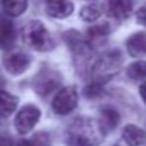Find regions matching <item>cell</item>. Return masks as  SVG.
<instances>
[{
	"mask_svg": "<svg viewBox=\"0 0 146 146\" xmlns=\"http://www.w3.org/2000/svg\"><path fill=\"white\" fill-rule=\"evenodd\" d=\"M0 146H13V142L9 136H0Z\"/></svg>",
	"mask_w": 146,
	"mask_h": 146,
	"instance_id": "7402d4cb",
	"label": "cell"
},
{
	"mask_svg": "<svg viewBox=\"0 0 146 146\" xmlns=\"http://www.w3.org/2000/svg\"><path fill=\"white\" fill-rule=\"evenodd\" d=\"M108 9L112 17L125 20L133 10V2L132 0H108Z\"/></svg>",
	"mask_w": 146,
	"mask_h": 146,
	"instance_id": "8fae6325",
	"label": "cell"
},
{
	"mask_svg": "<svg viewBox=\"0 0 146 146\" xmlns=\"http://www.w3.org/2000/svg\"><path fill=\"white\" fill-rule=\"evenodd\" d=\"M122 66V54L119 50H109L105 54H102L95 66H93V72H92V76L95 82L99 83H105L108 82L112 76H115L116 73L119 72Z\"/></svg>",
	"mask_w": 146,
	"mask_h": 146,
	"instance_id": "277c9868",
	"label": "cell"
},
{
	"mask_svg": "<svg viewBox=\"0 0 146 146\" xmlns=\"http://www.w3.org/2000/svg\"><path fill=\"white\" fill-rule=\"evenodd\" d=\"M17 146H33V143L29 142V140H20V142L17 143Z\"/></svg>",
	"mask_w": 146,
	"mask_h": 146,
	"instance_id": "cb8c5ba5",
	"label": "cell"
},
{
	"mask_svg": "<svg viewBox=\"0 0 146 146\" xmlns=\"http://www.w3.org/2000/svg\"><path fill=\"white\" fill-rule=\"evenodd\" d=\"M127 78L132 80H145L146 79V62L145 60H136L133 62L127 70Z\"/></svg>",
	"mask_w": 146,
	"mask_h": 146,
	"instance_id": "ac0fdd59",
	"label": "cell"
},
{
	"mask_svg": "<svg viewBox=\"0 0 146 146\" xmlns=\"http://www.w3.org/2000/svg\"><path fill=\"white\" fill-rule=\"evenodd\" d=\"M46 12L54 19H64L73 13V3L70 0H46Z\"/></svg>",
	"mask_w": 146,
	"mask_h": 146,
	"instance_id": "30bf717a",
	"label": "cell"
},
{
	"mask_svg": "<svg viewBox=\"0 0 146 146\" xmlns=\"http://www.w3.org/2000/svg\"><path fill=\"white\" fill-rule=\"evenodd\" d=\"M64 40L72 50L73 62H75V66L78 69V73H80L83 78L92 76L96 60H93V52H92L90 43L85 40L80 36V33L73 32V30L64 33Z\"/></svg>",
	"mask_w": 146,
	"mask_h": 146,
	"instance_id": "7a4b0ae2",
	"label": "cell"
},
{
	"mask_svg": "<svg viewBox=\"0 0 146 146\" xmlns=\"http://www.w3.org/2000/svg\"><path fill=\"white\" fill-rule=\"evenodd\" d=\"M83 93H85V96L88 99H98V98H100L103 95V86H102V83L93 80L92 83H89L85 88Z\"/></svg>",
	"mask_w": 146,
	"mask_h": 146,
	"instance_id": "ffe728a7",
	"label": "cell"
},
{
	"mask_svg": "<svg viewBox=\"0 0 146 146\" xmlns=\"http://www.w3.org/2000/svg\"><path fill=\"white\" fill-rule=\"evenodd\" d=\"M76 105H78V92L73 86H67L56 93L52 108L57 115H67L76 108Z\"/></svg>",
	"mask_w": 146,
	"mask_h": 146,
	"instance_id": "5b68a950",
	"label": "cell"
},
{
	"mask_svg": "<svg viewBox=\"0 0 146 146\" xmlns=\"http://www.w3.org/2000/svg\"><path fill=\"white\" fill-rule=\"evenodd\" d=\"M109 33H110V26L108 23L95 25V26H90L88 29V37H89V42H92V43H96V42H100L102 39H106Z\"/></svg>",
	"mask_w": 146,
	"mask_h": 146,
	"instance_id": "e0dca14e",
	"label": "cell"
},
{
	"mask_svg": "<svg viewBox=\"0 0 146 146\" xmlns=\"http://www.w3.org/2000/svg\"><path fill=\"white\" fill-rule=\"evenodd\" d=\"M59 83H60V78L57 73L52 70H43L36 79L35 89L39 95H49L59 86Z\"/></svg>",
	"mask_w": 146,
	"mask_h": 146,
	"instance_id": "ba28073f",
	"label": "cell"
},
{
	"mask_svg": "<svg viewBox=\"0 0 146 146\" xmlns=\"http://www.w3.org/2000/svg\"><path fill=\"white\" fill-rule=\"evenodd\" d=\"M103 127L90 117H79L67 129V143L70 146H98L103 139Z\"/></svg>",
	"mask_w": 146,
	"mask_h": 146,
	"instance_id": "6da1fadb",
	"label": "cell"
},
{
	"mask_svg": "<svg viewBox=\"0 0 146 146\" xmlns=\"http://www.w3.org/2000/svg\"><path fill=\"white\" fill-rule=\"evenodd\" d=\"M126 49L132 57L146 56V32L133 33L126 42Z\"/></svg>",
	"mask_w": 146,
	"mask_h": 146,
	"instance_id": "7c38bea8",
	"label": "cell"
},
{
	"mask_svg": "<svg viewBox=\"0 0 146 146\" xmlns=\"http://www.w3.org/2000/svg\"><path fill=\"white\" fill-rule=\"evenodd\" d=\"M39 119H40V110L35 105H26L17 112L15 119V127L20 135H26L36 126Z\"/></svg>",
	"mask_w": 146,
	"mask_h": 146,
	"instance_id": "8992f818",
	"label": "cell"
},
{
	"mask_svg": "<svg viewBox=\"0 0 146 146\" xmlns=\"http://www.w3.org/2000/svg\"><path fill=\"white\" fill-rule=\"evenodd\" d=\"M139 93H140V96H142L143 102L146 103V80L140 85V88H139Z\"/></svg>",
	"mask_w": 146,
	"mask_h": 146,
	"instance_id": "603a6c76",
	"label": "cell"
},
{
	"mask_svg": "<svg viewBox=\"0 0 146 146\" xmlns=\"http://www.w3.org/2000/svg\"><path fill=\"white\" fill-rule=\"evenodd\" d=\"M120 122V116L119 113L113 109V108H103L102 112H100V126L103 127L105 132H109V130H113L116 129V126L119 125Z\"/></svg>",
	"mask_w": 146,
	"mask_h": 146,
	"instance_id": "5bb4252c",
	"label": "cell"
},
{
	"mask_svg": "<svg viewBox=\"0 0 146 146\" xmlns=\"http://www.w3.org/2000/svg\"><path fill=\"white\" fill-rule=\"evenodd\" d=\"M100 16H102V7L98 3H90L80 9V17L85 22H95Z\"/></svg>",
	"mask_w": 146,
	"mask_h": 146,
	"instance_id": "d6986e66",
	"label": "cell"
},
{
	"mask_svg": "<svg viewBox=\"0 0 146 146\" xmlns=\"http://www.w3.org/2000/svg\"><path fill=\"white\" fill-rule=\"evenodd\" d=\"M23 39L25 43L37 52H49L54 47L53 39L44 25L39 20L29 22L23 29Z\"/></svg>",
	"mask_w": 146,
	"mask_h": 146,
	"instance_id": "3957f363",
	"label": "cell"
},
{
	"mask_svg": "<svg viewBox=\"0 0 146 146\" xmlns=\"http://www.w3.org/2000/svg\"><path fill=\"white\" fill-rule=\"evenodd\" d=\"M16 42V29L10 19L0 15V49L9 50Z\"/></svg>",
	"mask_w": 146,
	"mask_h": 146,
	"instance_id": "9c48e42d",
	"label": "cell"
},
{
	"mask_svg": "<svg viewBox=\"0 0 146 146\" xmlns=\"http://www.w3.org/2000/svg\"><path fill=\"white\" fill-rule=\"evenodd\" d=\"M3 64H5V69L10 75L17 76L27 70V67L30 66V57L25 53L15 52V53H10L3 57Z\"/></svg>",
	"mask_w": 146,
	"mask_h": 146,
	"instance_id": "52a82bcc",
	"label": "cell"
},
{
	"mask_svg": "<svg viewBox=\"0 0 146 146\" xmlns=\"http://www.w3.org/2000/svg\"><path fill=\"white\" fill-rule=\"evenodd\" d=\"M136 20H137L140 25L146 26V6L140 7V9L136 12Z\"/></svg>",
	"mask_w": 146,
	"mask_h": 146,
	"instance_id": "44dd1931",
	"label": "cell"
},
{
	"mask_svg": "<svg viewBox=\"0 0 146 146\" xmlns=\"http://www.w3.org/2000/svg\"><path fill=\"white\" fill-rule=\"evenodd\" d=\"M122 136L127 146H140V145L146 143V130H143L135 125L125 126Z\"/></svg>",
	"mask_w": 146,
	"mask_h": 146,
	"instance_id": "4fadbf2b",
	"label": "cell"
},
{
	"mask_svg": "<svg viewBox=\"0 0 146 146\" xmlns=\"http://www.w3.org/2000/svg\"><path fill=\"white\" fill-rule=\"evenodd\" d=\"M17 98L9 92L0 90V117H7L17 108Z\"/></svg>",
	"mask_w": 146,
	"mask_h": 146,
	"instance_id": "9a60e30c",
	"label": "cell"
},
{
	"mask_svg": "<svg viewBox=\"0 0 146 146\" xmlns=\"http://www.w3.org/2000/svg\"><path fill=\"white\" fill-rule=\"evenodd\" d=\"M2 6L6 15L17 17L27 9V0H2Z\"/></svg>",
	"mask_w": 146,
	"mask_h": 146,
	"instance_id": "2e32d148",
	"label": "cell"
}]
</instances>
